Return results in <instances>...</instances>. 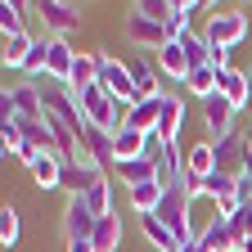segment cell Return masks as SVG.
Returning a JSON list of instances; mask_svg holds the SVG:
<instances>
[{
    "label": "cell",
    "instance_id": "obj_15",
    "mask_svg": "<svg viewBox=\"0 0 252 252\" xmlns=\"http://www.w3.org/2000/svg\"><path fill=\"white\" fill-rule=\"evenodd\" d=\"M131 77H135V94L140 99H158V63H153V54H144V59H131Z\"/></svg>",
    "mask_w": 252,
    "mask_h": 252
},
{
    "label": "cell",
    "instance_id": "obj_28",
    "mask_svg": "<svg viewBox=\"0 0 252 252\" xmlns=\"http://www.w3.org/2000/svg\"><path fill=\"white\" fill-rule=\"evenodd\" d=\"M0 243H5V248L18 243V212H14V207L0 212Z\"/></svg>",
    "mask_w": 252,
    "mask_h": 252
},
{
    "label": "cell",
    "instance_id": "obj_29",
    "mask_svg": "<svg viewBox=\"0 0 252 252\" xmlns=\"http://www.w3.org/2000/svg\"><path fill=\"white\" fill-rule=\"evenodd\" d=\"M230 220L239 225V234H243V239H252V203H243V207H239V212H234Z\"/></svg>",
    "mask_w": 252,
    "mask_h": 252
},
{
    "label": "cell",
    "instance_id": "obj_9",
    "mask_svg": "<svg viewBox=\"0 0 252 252\" xmlns=\"http://www.w3.org/2000/svg\"><path fill=\"white\" fill-rule=\"evenodd\" d=\"M198 243H203V252H239L243 234H239V225H234V220H225V216H216L212 225H203Z\"/></svg>",
    "mask_w": 252,
    "mask_h": 252
},
{
    "label": "cell",
    "instance_id": "obj_6",
    "mask_svg": "<svg viewBox=\"0 0 252 252\" xmlns=\"http://www.w3.org/2000/svg\"><path fill=\"white\" fill-rule=\"evenodd\" d=\"M77 162H94V167L113 162V167H117V140H113V131L90 126V131L81 135V158H77Z\"/></svg>",
    "mask_w": 252,
    "mask_h": 252
},
{
    "label": "cell",
    "instance_id": "obj_31",
    "mask_svg": "<svg viewBox=\"0 0 252 252\" xmlns=\"http://www.w3.org/2000/svg\"><path fill=\"white\" fill-rule=\"evenodd\" d=\"M180 252H203V243H198V239H194V243H185V248H180Z\"/></svg>",
    "mask_w": 252,
    "mask_h": 252
},
{
    "label": "cell",
    "instance_id": "obj_5",
    "mask_svg": "<svg viewBox=\"0 0 252 252\" xmlns=\"http://www.w3.org/2000/svg\"><path fill=\"white\" fill-rule=\"evenodd\" d=\"M234 104L225 99V94H212V99H203V122H207V140L216 144V140H225V135H234Z\"/></svg>",
    "mask_w": 252,
    "mask_h": 252
},
{
    "label": "cell",
    "instance_id": "obj_1",
    "mask_svg": "<svg viewBox=\"0 0 252 252\" xmlns=\"http://www.w3.org/2000/svg\"><path fill=\"white\" fill-rule=\"evenodd\" d=\"M189 203H194V198H189L180 185H167L162 203H158V212H153V216H158V220H162V225H167V230H171V234L180 239V248L198 239V230L189 225Z\"/></svg>",
    "mask_w": 252,
    "mask_h": 252
},
{
    "label": "cell",
    "instance_id": "obj_7",
    "mask_svg": "<svg viewBox=\"0 0 252 252\" xmlns=\"http://www.w3.org/2000/svg\"><path fill=\"white\" fill-rule=\"evenodd\" d=\"M36 14H41V23L54 32V36H68V32L81 27V9L68 5V0H45V5H36Z\"/></svg>",
    "mask_w": 252,
    "mask_h": 252
},
{
    "label": "cell",
    "instance_id": "obj_16",
    "mask_svg": "<svg viewBox=\"0 0 252 252\" xmlns=\"http://www.w3.org/2000/svg\"><path fill=\"white\" fill-rule=\"evenodd\" d=\"M72 63H77V50L63 36H50V77L54 81H68L72 77Z\"/></svg>",
    "mask_w": 252,
    "mask_h": 252
},
{
    "label": "cell",
    "instance_id": "obj_13",
    "mask_svg": "<svg viewBox=\"0 0 252 252\" xmlns=\"http://www.w3.org/2000/svg\"><path fill=\"white\" fill-rule=\"evenodd\" d=\"M158 104H162V117H158V135H162L167 144H176V135H180V117H185V104L176 99V94H158Z\"/></svg>",
    "mask_w": 252,
    "mask_h": 252
},
{
    "label": "cell",
    "instance_id": "obj_8",
    "mask_svg": "<svg viewBox=\"0 0 252 252\" xmlns=\"http://www.w3.org/2000/svg\"><path fill=\"white\" fill-rule=\"evenodd\" d=\"M94 225H99V216H94L81 198H68V212H63V230H68V243H94Z\"/></svg>",
    "mask_w": 252,
    "mask_h": 252
},
{
    "label": "cell",
    "instance_id": "obj_11",
    "mask_svg": "<svg viewBox=\"0 0 252 252\" xmlns=\"http://www.w3.org/2000/svg\"><path fill=\"white\" fill-rule=\"evenodd\" d=\"M216 90L234 104V113H243V108L252 104V81H248V72H234V68L216 72Z\"/></svg>",
    "mask_w": 252,
    "mask_h": 252
},
{
    "label": "cell",
    "instance_id": "obj_27",
    "mask_svg": "<svg viewBox=\"0 0 252 252\" xmlns=\"http://www.w3.org/2000/svg\"><path fill=\"white\" fill-rule=\"evenodd\" d=\"M0 32H5V36H18L23 32V5H0Z\"/></svg>",
    "mask_w": 252,
    "mask_h": 252
},
{
    "label": "cell",
    "instance_id": "obj_24",
    "mask_svg": "<svg viewBox=\"0 0 252 252\" xmlns=\"http://www.w3.org/2000/svg\"><path fill=\"white\" fill-rule=\"evenodd\" d=\"M32 41L27 32H18V36H5V50H0V59H5V68H23L27 63V54H32Z\"/></svg>",
    "mask_w": 252,
    "mask_h": 252
},
{
    "label": "cell",
    "instance_id": "obj_25",
    "mask_svg": "<svg viewBox=\"0 0 252 252\" xmlns=\"http://www.w3.org/2000/svg\"><path fill=\"white\" fill-rule=\"evenodd\" d=\"M185 86H189V94H198V99H212L216 94V68L207 63V68H194L185 77Z\"/></svg>",
    "mask_w": 252,
    "mask_h": 252
},
{
    "label": "cell",
    "instance_id": "obj_33",
    "mask_svg": "<svg viewBox=\"0 0 252 252\" xmlns=\"http://www.w3.org/2000/svg\"><path fill=\"white\" fill-rule=\"evenodd\" d=\"M248 203H252V194H248Z\"/></svg>",
    "mask_w": 252,
    "mask_h": 252
},
{
    "label": "cell",
    "instance_id": "obj_22",
    "mask_svg": "<svg viewBox=\"0 0 252 252\" xmlns=\"http://www.w3.org/2000/svg\"><path fill=\"white\" fill-rule=\"evenodd\" d=\"M185 171H194V176H203V180L216 171V149H212V140H203V144H194V149L185 153Z\"/></svg>",
    "mask_w": 252,
    "mask_h": 252
},
{
    "label": "cell",
    "instance_id": "obj_14",
    "mask_svg": "<svg viewBox=\"0 0 252 252\" xmlns=\"http://www.w3.org/2000/svg\"><path fill=\"white\" fill-rule=\"evenodd\" d=\"M153 63H158V72H167V77H176V81L189 77V59H185V45H180V41H167L162 50L153 54Z\"/></svg>",
    "mask_w": 252,
    "mask_h": 252
},
{
    "label": "cell",
    "instance_id": "obj_32",
    "mask_svg": "<svg viewBox=\"0 0 252 252\" xmlns=\"http://www.w3.org/2000/svg\"><path fill=\"white\" fill-rule=\"evenodd\" d=\"M248 81H252V68H248Z\"/></svg>",
    "mask_w": 252,
    "mask_h": 252
},
{
    "label": "cell",
    "instance_id": "obj_20",
    "mask_svg": "<svg viewBox=\"0 0 252 252\" xmlns=\"http://www.w3.org/2000/svg\"><path fill=\"white\" fill-rule=\"evenodd\" d=\"M117 140V162H135V158H144V131H135V126H122V131H113Z\"/></svg>",
    "mask_w": 252,
    "mask_h": 252
},
{
    "label": "cell",
    "instance_id": "obj_12",
    "mask_svg": "<svg viewBox=\"0 0 252 252\" xmlns=\"http://www.w3.org/2000/svg\"><path fill=\"white\" fill-rule=\"evenodd\" d=\"M27 171H32V180L41 189H63V158L59 153H36V162Z\"/></svg>",
    "mask_w": 252,
    "mask_h": 252
},
{
    "label": "cell",
    "instance_id": "obj_2",
    "mask_svg": "<svg viewBox=\"0 0 252 252\" xmlns=\"http://www.w3.org/2000/svg\"><path fill=\"white\" fill-rule=\"evenodd\" d=\"M94 59H99V81H94V86H104L122 108H131V104L140 99V94H135V77H131V63H122V59H113V54H104V50L94 54Z\"/></svg>",
    "mask_w": 252,
    "mask_h": 252
},
{
    "label": "cell",
    "instance_id": "obj_10",
    "mask_svg": "<svg viewBox=\"0 0 252 252\" xmlns=\"http://www.w3.org/2000/svg\"><path fill=\"white\" fill-rule=\"evenodd\" d=\"M212 149H216V171H225V176H239L243 162H248V153H252V144H248L239 131L225 135V140H216Z\"/></svg>",
    "mask_w": 252,
    "mask_h": 252
},
{
    "label": "cell",
    "instance_id": "obj_21",
    "mask_svg": "<svg viewBox=\"0 0 252 252\" xmlns=\"http://www.w3.org/2000/svg\"><path fill=\"white\" fill-rule=\"evenodd\" d=\"M117 180L126 189H135L144 180H158V162H149V158H135V162H117Z\"/></svg>",
    "mask_w": 252,
    "mask_h": 252
},
{
    "label": "cell",
    "instance_id": "obj_23",
    "mask_svg": "<svg viewBox=\"0 0 252 252\" xmlns=\"http://www.w3.org/2000/svg\"><path fill=\"white\" fill-rule=\"evenodd\" d=\"M122 243V216H99V225H94V252H117Z\"/></svg>",
    "mask_w": 252,
    "mask_h": 252
},
{
    "label": "cell",
    "instance_id": "obj_19",
    "mask_svg": "<svg viewBox=\"0 0 252 252\" xmlns=\"http://www.w3.org/2000/svg\"><path fill=\"white\" fill-rule=\"evenodd\" d=\"M162 194H167L162 180H144V185H135V189H126V198H131V207H135L140 216H144V212H158Z\"/></svg>",
    "mask_w": 252,
    "mask_h": 252
},
{
    "label": "cell",
    "instance_id": "obj_4",
    "mask_svg": "<svg viewBox=\"0 0 252 252\" xmlns=\"http://www.w3.org/2000/svg\"><path fill=\"white\" fill-rule=\"evenodd\" d=\"M126 41L140 45V50H153V54H158V50L171 41V32H167V23H158V18H149V14L131 9V14H126Z\"/></svg>",
    "mask_w": 252,
    "mask_h": 252
},
{
    "label": "cell",
    "instance_id": "obj_18",
    "mask_svg": "<svg viewBox=\"0 0 252 252\" xmlns=\"http://www.w3.org/2000/svg\"><path fill=\"white\" fill-rule=\"evenodd\" d=\"M158 117H162V104L158 99H135L131 108H126V126H135V131H158Z\"/></svg>",
    "mask_w": 252,
    "mask_h": 252
},
{
    "label": "cell",
    "instance_id": "obj_17",
    "mask_svg": "<svg viewBox=\"0 0 252 252\" xmlns=\"http://www.w3.org/2000/svg\"><path fill=\"white\" fill-rule=\"evenodd\" d=\"M140 230H144V239H149L158 252H180V239H176V234H171V230H167L153 212H144V216H140Z\"/></svg>",
    "mask_w": 252,
    "mask_h": 252
},
{
    "label": "cell",
    "instance_id": "obj_26",
    "mask_svg": "<svg viewBox=\"0 0 252 252\" xmlns=\"http://www.w3.org/2000/svg\"><path fill=\"white\" fill-rule=\"evenodd\" d=\"M131 9L149 14V18H158V23H171V18L180 14V0H140V5H131Z\"/></svg>",
    "mask_w": 252,
    "mask_h": 252
},
{
    "label": "cell",
    "instance_id": "obj_3",
    "mask_svg": "<svg viewBox=\"0 0 252 252\" xmlns=\"http://www.w3.org/2000/svg\"><path fill=\"white\" fill-rule=\"evenodd\" d=\"M203 36L212 50H234L243 36H248V14L243 9H216L203 27Z\"/></svg>",
    "mask_w": 252,
    "mask_h": 252
},
{
    "label": "cell",
    "instance_id": "obj_30",
    "mask_svg": "<svg viewBox=\"0 0 252 252\" xmlns=\"http://www.w3.org/2000/svg\"><path fill=\"white\" fill-rule=\"evenodd\" d=\"M68 252H94V243L86 239V243H68Z\"/></svg>",
    "mask_w": 252,
    "mask_h": 252
}]
</instances>
